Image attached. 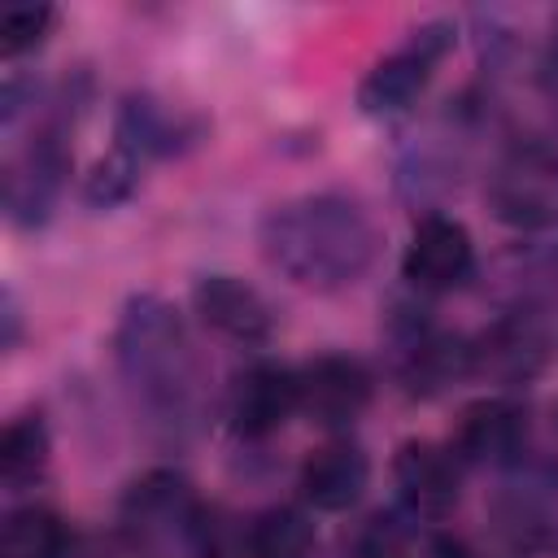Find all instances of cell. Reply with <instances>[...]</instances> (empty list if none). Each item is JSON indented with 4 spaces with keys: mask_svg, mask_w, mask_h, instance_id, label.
<instances>
[{
    "mask_svg": "<svg viewBox=\"0 0 558 558\" xmlns=\"http://www.w3.org/2000/svg\"><path fill=\"white\" fill-rule=\"evenodd\" d=\"M266 244L296 283H344L371 257V227L349 201L314 196L275 214Z\"/></svg>",
    "mask_w": 558,
    "mask_h": 558,
    "instance_id": "cell-1",
    "label": "cell"
},
{
    "mask_svg": "<svg viewBox=\"0 0 558 558\" xmlns=\"http://www.w3.org/2000/svg\"><path fill=\"white\" fill-rule=\"evenodd\" d=\"M453 44V26L449 22H427L414 31V39L405 48H397L392 57H384L357 87V105L366 113H397L405 109L432 78V65L449 52Z\"/></svg>",
    "mask_w": 558,
    "mask_h": 558,
    "instance_id": "cell-2",
    "label": "cell"
},
{
    "mask_svg": "<svg viewBox=\"0 0 558 558\" xmlns=\"http://www.w3.org/2000/svg\"><path fill=\"white\" fill-rule=\"evenodd\" d=\"M471 262H475V248H471L466 227L453 222V218L432 214L414 227V235L405 244V257H401V275L423 292H445V288L466 279Z\"/></svg>",
    "mask_w": 558,
    "mask_h": 558,
    "instance_id": "cell-3",
    "label": "cell"
},
{
    "mask_svg": "<svg viewBox=\"0 0 558 558\" xmlns=\"http://www.w3.org/2000/svg\"><path fill=\"white\" fill-rule=\"evenodd\" d=\"M296 388H301V410L314 423H327V427L353 423L371 401L366 366L353 362V357H340V353L314 357L305 371H296Z\"/></svg>",
    "mask_w": 558,
    "mask_h": 558,
    "instance_id": "cell-4",
    "label": "cell"
},
{
    "mask_svg": "<svg viewBox=\"0 0 558 558\" xmlns=\"http://www.w3.org/2000/svg\"><path fill=\"white\" fill-rule=\"evenodd\" d=\"M292 410H301V388H296V371L288 366L257 362L231 388V423L240 436H270L275 427L288 423Z\"/></svg>",
    "mask_w": 558,
    "mask_h": 558,
    "instance_id": "cell-5",
    "label": "cell"
},
{
    "mask_svg": "<svg viewBox=\"0 0 558 558\" xmlns=\"http://www.w3.org/2000/svg\"><path fill=\"white\" fill-rule=\"evenodd\" d=\"M196 301V314L231 336V340H266L270 336V305L262 301L257 288H248L244 279H231V275H209L196 283L192 292Z\"/></svg>",
    "mask_w": 558,
    "mask_h": 558,
    "instance_id": "cell-6",
    "label": "cell"
},
{
    "mask_svg": "<svg viewBox=\"0 0 558 558\" xmlns=\"http://www.w3.org/2000/svg\"><path fill=\"white\" fill-rule=\"evenodd\" d=\"M366 480H371V462L349 440H331L314 449L301 466V493L314 510H349L362 497Z\"/></svg>",
    "mask_w": 558,
    "mask_h": 558,
    "instance_id": "cell-7",
    "label": "cell"
},
{
    "mask_svg": "<svg viewBox=\"0 0 558 558\" xmlns=\"http://www.w3.org/2000/svg\"><path fill=\"white\" fill-rule=\"evenodd\" d=\"M392 475H397V488H401V497L414 514L440 519L458 501V471L436 445H423V440L401 445L397 462H392Z\"/></svg>",
    "mask_w": 558,
    "mask_h": 558,
    "instance_id": "cell-8",
    "label": "cell"
},
{
    "mask_svg": "<svg viewBox=\"0 0 558 558\" xmlns=\"http://www.w3.org/2000/svg\"><path fill=\"white\" fill-rule=\"evenodd\" d=\"M523 432H527V418H523V410L514 401H501V397L475 401L462 414L458 453L475 458V462H501L523 445Z\"/></svg>",
    "mask_w": 558,
    "mask_h": 558,
    "instance_id": "cell-9",
    "label": "cell"
},
{
    "mask_svg": "<svg viewBox=\"0 0 558 558\" xmlns=\"http://www.w3.org/2000/svg\"><path fill=\"white\" fill-rule=\"evenodd\" d=\"M4 549H9V558H65L70 554V527L61 514H52L44 506H26V510L9 514Z\"/></svg>",
    "mask_w": 558,
    "mask_h": 558,
    "instance_id": "cell-10",
    "label": "cell"
},
{
    "mask_svg": "<svg viewBox=\"0 0 558 558\" xmlns=\"http://www.w3.org/2000/svg\"><path fill=\"white\" fill-rule=\"evenodd\" d=\"M248 554H253V558H314V527H310V519H305L301 510H292V506L266 510V514L253 523Z\"/></svg>",
    "mask_w": 558,
    "mask_h": 558,
    "instance_id": "cell-11",
    "label": "cell"
},
{
    "mask_svg": "<svg viewBox=\"0 0 558 558\" xmlns=\"http://www.w3.org/2000/svg\"><path fill=\"white\" fill-rule=\"evenodd\" d=\"M48 462V427L39 414H22L4 427V440H0V475L9 484H26L44 471Z\"/></svg>",
    "mask_w": 558,
    "mask_h": 558,
    "instance_id": "cell-12",
    "label": "cell"
},
{
    "mask_svg": "<svg viewBox=\"0 0 558 558\" xmlns=\"http://www.w3.org/2000/svg\"><path fill=\"white\" fill-rule=\"evenodd\" d=\"M131 187H135V157L126 148H113L109 157H100L92 166V174L83 183V196L92 205H118V201L131 196Z\"/></svg>",
    "mask_w": 558,
    "mask_h": 558,
    "instance_id": "cell-13",
    "label": "cell"
},
{
    "mask_svg": "<svg viewBox=\"0 0 558 558\" xmlns=\"http://www.w3.org/2000/svg\"><path fill=\"white\" fill-rule=\"evenodd\" d=\"M52 26V9L48 4H4L0 9V48L4 57H17L26 48H35Z\"/></svg>",
    "mask_w": 558,
    "mask_h": 558,
    "instance_id": "cell-14",
    "label": "cell"
},
{
    "mask_svg": "<svg viewBox=\"0 0 558 558\" xmlns=\"http://www.w3.org/2000/svg\"><path fill=\"white\" fill-rule=\"evenodd\" d=\"M554 57H558V26H554Z\"/></svg>",
    "mask_w": 558,
    "mask_h": 558,
    "instance_id": "cell-15",
    "label": "cell"
}]
</instances>
